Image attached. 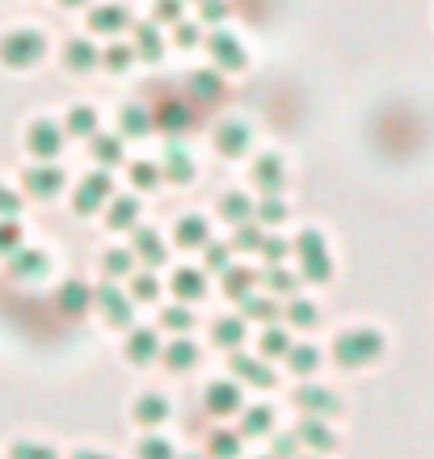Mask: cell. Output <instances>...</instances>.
<instances>
[{
	"label": "cell",
	"instance_id": "cell-9",
	"mask_svg": "<svg viewBox=\"0 0 434 459\" xmlns=\"http://www.w3.org/2000/svg\"><path fill=\"white\" fill-rule=\"evenodd\" d=\"M123 26H126L123 4H101V9H89V30H98V34H118Z\"/></svg>",
	"mask_w": 434,
	"mask_h": 459
},
{
	"label": "cell",
	"instance_id": "cell-3",
	"mask_svg": "<svg viewBox=\"0 0 434 459\" xmlns=\"http://www.w3.org/2000/svg\"><path fill=\"white\" fill-rule=\"evenodd\" d=\"M110 195H114L110 173H106V169H101V173H89V178L81 181V190H76V211H81V215H93Z\"/></svg>",
	"mask_w": 434,
	"mask_h": 459
},
{
	"label": "cell",
	"instance_id": "cell-46",
	"mask_svg": "<svg viewBox=\"0 0 434 459\" xmlns=\"http://www.w3.org/2000/svg\"><path fill=\"white\" fill-rule=\"evenodd\" d=\"M169 362H178V367H182V362H190V346H186V342H178V350H169Z\"/></svg>",
	"mask_w": 434,
	"mask_h": 459
},
{
	"label": "cell",
	"instance_id": "cell-36",
	"mask_svg": "<svg viewBox=\"0 0 434 459\" xmlns=\"http://www.w3.org/2000/svg\"><path fill=\"white\" fill-rule=\"evenodd\" d=\"M266 282H270V287H274V291H295V279H291V274H287V270H282V265H274V270H270V274H266Z\"/></svg>",
	"mask_w": 434,
	"mask_h": 459
},
{
	"label": "cell",
	"instance_id": "cell-8",
	"mask_svg": "<svg viewBox=\"0 0 434 459\" xmlns=\"http://www.w3.org/2000/svg\"><path fill=\"white\" fill-rule=\"evenodd\" d=\"M379 346V337L376 333H351V337H342L337 342V359L342 362H359V359H371Z\"/></svg>",
	"mask_w": 434,
	"mask_h": 459
},
{
	"label": "cell",
	"instance_id": "cell-14",
	"mask_svg": "<svg viewBox=\"0 0 434 459\" xmlns=\"http://www.w3.org/2000/svg\"><path fill=\"white\" fill-rule=\"evenodd\" d=\"M89 156L93 160H101V165H118L123 160V140L118 135H89Z\"/></svg>",
	"mask_w": 434,
	"mask_h": 459
},
{
	"label": "cell",
	"instance_id": "cell-25",
	"mask_svg": "<svg viewBox=\"0 0 434 459\" xmlns=\"http://www.w3.org/2000/svg\"><path fill=\"white\" fill-rule=\"evenodd\" d=\"M262 240H266L262 223H240V228H237V249L253 253V249H262Z\"/></svg>",
	"mask_w": 434,
	"mask_h": 459
},
{
	"label": "cell",
	"instance_id": "cell-27",
	"mask_svg": "<svg viewBox=\"0 0 434 459\" xmlns=\"http://www.w3.org/2000/svg\"><path fill=\"white\" fill-rule=\"evenodd\" d=\"M131 181H135L140 190H152L156 181H161V165H152V160H140V165H131Z\"/></svg>",
	"mask_w": 434,
	"mask_h": 459
},
{
	"label": "cell",
	"instance_id": "cell-45",
	"mask_svg": "<svg viewBox=\"0 0 434 459\" xmlns=\"http://www.w3.org/2000/svg\"><path fill=\"white\" fill-rule=\"evenodd\" d=\"M169 325H173V329H182V325H190V312H186V307H173V312H169Z\"/></svg>",
	"mask_w": 434,
	"mask_h": 459
},
{
	"label": "cell",
	"instance_id": "cell-11",
	"mask_svg": "<svg viewBox=\"0 0 434 459\" xmlns=\"http://www.w3.org/2000/svg\"><path fill=\"white\" fill-rule=\"evenodd\" d=\"M245 143H249V131H245L240 123H224L220 131H215V148H220L224 156H240L245 152Z\"/></svg>",
	"mask_w": 434,
	"mask_h": 459
},
{
	"label": "cell",
	"instance_id": "cell-32",
	"mask_svg": "<svg viewBox=\"0 0 434 459\" xmlns=\"http://www.w3.org/2000/svg\"><path fill=\"white\" fill-rule=\"evenodd\" d=\"M131 59H135V51H131V47H126V42H114L110 51H106V64H110L114 72H118V68H126V64H131Z\"/></svg>",
	"mask_w": 434,
	"mask_h": 459
},
{
	"label": "cell",
	"instance_id": "cell-37",
	"mask_svg": "<svg viewBox=\"0 0 434 459\" xmlns=\"http://www.w3.org/2000/svg\"><path fill=\"white\" fill-rule=\"evenodd\" d=\"M215 337H220V342H240V320H220V325H215Z\"/></svg>",
	"mask_w": 434,
	"mask_h": 459
},
{
	"label": "cell",
	"instance_id": "cell-47",
	"mask_svg": "<svg viewBox=\"0 0 434 459\" xmlns=\"http://www.w3.org/2000/svg\"><path fill=\"white\" fill-rule=\"evenodd\" d=\"M266 350H270V354H279V350H282V337L270 333V337H266Z\"/></svg>",
	"mask_w": 434,
	"mask_h": 459
},
{
	"label": "cell",
	"instance_id": "cell-35",
	"mask_svg": "<svg viewBox=\"0 0 434 459\" xmlns=\"http://www.w3.org/2000/svg\"><path fill=\"white\" fill-rule=\"evenodd\" d=\"M203 249H207V265H211V270H228V249H224V245L207 240Z\"/></svg>",
	"mask_w": 434,
	"mask_h": 459
},
{
	"label": "cell",
	"instance_id": "cell-28",
	"mask_svg": "<svg viewBox=\"0 0 434 459\" xmlns=\"http://www.w3.org/2000/svg\"><path fill=\"white\" fill-rule=\"evenodd\" d=\"M131 265H135V253L131 249H110L106 253V270H110V274H131Z\"/></svg>",
	"mask_w": 434,
	"mask_h": 459
},
{
	"label": "cell",
	"instance_id": "cell-22",
	"mask_svg": "<svg viewBox=\"0 0 434 459\" xmlns=\"http://www.w3.org/2000/svg\"><path fill=\"white\" fill-rule=\"evenodd\" d=\"M186 4L182 0H156V9H152V22L156 26H178V22H186Z\"/></svg>",
	"mask_w": 434,
	"mask_h": 459
},
{
	"label": "cell",
	"instance_id": "cell-44",
	"mask_svg": "<svg viewBox=\"0 0 434 459\" xmlns=\"http://www.w3.org/2000/svg\"><path fill=\"white\" fill-rule=\"evenodd\" d=\"M245 307H249V316H270V312H274L266 299H245Z\"/></svg>",
	"mask_w": 434,
	"mask_h": 459
},
{
	"label": "cell",
	"instance_id": "cell-41",
	"mask_svg": "<svg viewBox=\"0 0 434 459\" xmlns=\"http://www.w3.org/2000/svg\"><path fill=\"white\" fill-rule=\"evenodd\" d=\"M135 295H140V299H152V295H156V279H152V274H140V279H135Z\"/></svg>",
	"mask_w": 434,
	"mask_h": 459
},
{
	"label": "cell",
	"instance_id": "cell-5",
	"mask_svg": "<svg viewBox=\"0 0 434 459\" xmlns=\"http://www.w3.org/2000/svg\"><path fill=\"white\" fill-rule=\"evenodd\" d=\"M207 47H211V56H215V64H220V68H228V72L245 68V47H240L237 34L220 30V34H211V39H207Z\"/></svg>",
	"mask_w": 434,
	"mask_h": 459
},
{
	"label": "cell",
	"instance_id": "cell-12",
	"mask_svg": "<svg viewBox=\"0 0 434 459\" xmlns=\"http://www.w3.org/2000/svg\"><path fill=\"white\" fill-rule=\"evenodd\" d=\"M207 220L203 215H186L182 223H178V245H186V249H203L207 245Z\"/></svg>",
	"mask_w": 434,
	"mask_h": 459
},
{
	"label": "cell",
	"instance_id": "cell-29",
	"mask_svg": "<svg viewBox=\"0 0 434 459\" xmlns=\"http://www.w3.org/2000/svg\"><path fill=\"white\" fill-rule=\"evenodd\" d=\"M13 270L17 274H42V270H47V257H42V253H17Z\"/></svg>",
	"mask_w": 434,
	"mask_h": 459
},
{
	"label": "cell",
	"instance_id": "cell-1",
	"mask_svg": "<svg viewBox=\"0 0 434 459\" xmlns=\"http://www.w3.org/2000/svg\"><path fill=\"white\" fill-rule=\"evenodd\" d=\"M42 51H47V42H42V34H34V30H13L9 39L0 42V59H4L9 68H30V64H39Z\"/></svg>",
	"mask_w": 434,
	"mask_h": 459
},
{
	"label": "cell",
	"instance_id": "cell-33",
	"mask_svg": "<svg viewBox=\"0 0 434 459\" xmlns=\"http://www.w3.org/2000/svg\"><path fill=\"white\" fill-rule=\"evenodd\" d=\"M13 245H22V228H17L13 220H4L0 223V253H9Z\"/></svg>",
	"mask_w": 434,
	"mask_h": 459
},
{
	"label": "cell",
	"instance_id": "cell-42",
	"mask_svg": "<svg viewBox=\"0 0 434 459\" xmlns=\"http://www.w3.org/2000/svg\"><path fill=\"white\" fill-rule=\"evenodd\" d=\"M140 413H143L148 421H152V418H165V401H143Z\"/></svg>",
	"mask_w": 434,
	"mask_h": 459
},
{
	"label": "cell",
	"instance_id": "cell-30",
	"mask_svg": "<svg viewBox=\"0 0 434 459\" xmlns=\"http://www.w3.org/2000/svg\"><path fill=\"white\" fill-rule=\"evenodd\" d=\"M178 47H195V42H203V26L198 22H178Z\"/></svg>",
	"mask_w": 434,
	"mask_h": 459
},
{
	"label": "cell",
	"instance_id": "cell-31",
	"mask_svg": "<svg viewBox=\"0 0 434 459\" xmlns=\"http://www.w3.org/2000/svg\"><path fill=\"white\" fill-rule=\"evenodd\" d=\"M287 249H291V245H287L282 237H266V240H262V257H266V262H274V265L287 257Z\"/></svg>",
	"mask_w": 434,
	"mask_h": 459
},
{
	"label": "cell",
	"instance_id": "cell-2",
	"mask_svg": "<svg viewBox=\"0 0 434 459\" xmlns=\"http://www.w3.org/2000/svg\"><path fill=\"white\" fill-rule=\"evenodd\" d=\"M299 257H304V270H308V279H325L329 274V257H325V237L317 228H304L291 245Z\"/></svg>",
	"mask_w": 434,
	"mask_h": 459
},
{
	"label": "cell",
	"instance_id": "cell-23",
	"mask_svg": "<svg viewBox=\"0 0 434 459\" xmlns=\"http://www.w3.org/2000/svg\"><path fill=\"white\" fill-rule=\"evenodd\" d=\"M190 89H195L198 98H215V93L224 89V81H220V72L203 68V72H195V76H190Z\"/></svg>",
	"mask_w": 434,
	"mask_h": 459
},
{
	"label": "cell",
	"instance_id": "cell-24",
	"mask_svg": "<svg viewBox=\"0 0 434 459\" xmlns=\"http://www.w3.org/2000/svg\"><path fill=\"white\" fill-rule=\"evenodd\" d=\"M253 220H257V223H282V220H287L282 198H262V203L253 207Z\"/></svg>",
	"mask_w": 434,
	"mask_h": 459
},
{
	"label": "cell",
	"instance_id": "cell-34",
	"mask_svg": "<svg viewBox=\"0 0 434 459\" xmlns=\"http://www.w3.org/2000/svg\"><path fill=\"white\" fill-rule=\"evenodd\" d=\"M224 17H228V0H203V22L220 26Z\"/></svg>",
	"mask_w": 434,
	"mask_h": 459
},
{
	"label": "cell",
	"instance_id": "cell-15",
	"mask_svg": "<svg viewBox=\"0 0 434 459\" xmlns=\"http://www.w3.org/2000/svg\"><path fill=\"white\" fill-rule=\"evenodd\" d=\"M64 64H68V68H76V72L93 68V64H98V51H93V42L72 39L68 47H64Z\"/></svg>",
	"mask_w": 434,
	"mask_h": 459
},
{
	"label": "cell",
	"instance_id": "cell-4",
	"mask_svg": "<svg viewBox=\"0 0 434 459\" xmlns=\"http://www.w3.org/2000/svg\"><path fill=\"white\" fill-rule=\"evenodd\" d=\"M59 148H64V126H59V123L39 118V123L30 126V152H34V156L51 160V156H59Z\"/></svg>",
	"mask_w": 434,
	"mask_h": 459
},
{
	"label": "cell",
	"instance_id": "cell-39",
	"mask_svg": "<svg viewBox=\"0 0 434 459\" xmlns=\"http://www.w3.org/2000/svg\"><path fill=\"white\" fill-rule=\"evenodd\" d=\"M131 354H135V359H148V354H152V333H135V342H131Z\"/></svg>",
	"mask_w": 434,
	"mask_h": 459
},
{
	"label": "cell",
	"instance_id": "cell-20",
	"mask_svg": "<svg viewBox=\"0 0 434 459\" xmlns=\"http://www.w3.org/2000/svg\"><path fill=\"white\" fill-rule=\"evenodd\" d=\"M68 131L72 135H98V110H89V106H72Z\"/></svg>",
	"mask_w": 434,
	"mask_h": 459
},
{
	"label": "cell",
	"instance_id": "cell-40",
	"mask_svg": "<svg viewBox=\"0 0 434 459\" xmlns=\"http://www.w3.org/2000/svg\"><path fill=\"white\" fill-rule=\"evenodd\" d=\"M64 299H68V304H72V307H81V304H84V299H89V291H84L81 282H68V287H64Z\"/></svg>",
	"mask_w": 434,
	"mask_h": 459
},
{
	"label": "cell",
	"instance_id": "cell-16",
	"mask_svg": "<svg viewBox=\"0 0 434 459\" xmlns=\"http://www.w3.org/2000/svg\"><path fill=\"white\" fill-rule=\"evenodd\" d=\"M135 253H140L143 262H165V245H161V232L156 228H140L135 232Z\"/></svg>",
	"mask_w": 434,
	"mask_h": 459
},
{
	"label": "cell",
	"instance_id": "cell-43",
	"mask_svg": "<svg viewBox=\"0 0 434 459\" xmlns=\"http://www.w3.org/2000/svg\"><path fill=\"white\" fill-rule=\"evenodd\" d=\"M291 320H299V325H312V304H291Z\"/></svg>",
	"mask_w": 434,
	"mask_h": 459
},
{
	"label": "cell",
	"instance_id": "cell-17",
	"mask_svg": "<svg viewBox=\"0 0 434 459\" xmlns=\"http://www.w3.org/2000/svg\"><path fill=\"white\" fill-rule=\"evenodd\" d=\"M148 126H152V118H148L143 106H123V114H118V131L123 135H148Z\"/></svg>",
	"mask_w": 434,
	"mask_h": 459
},
{
	"label": "cell",
	"instance_id": "cell-10",
	"mask_svg": "<svg viewBox=\"0 0 434 459\" xmlns=\"http://www.w3.org/2000/svg\"><path fill=\"white\" fill-rule=\"evenodd\" d=\"M161 178H173V181L195 178V165H190V156H186L182 143H173V148H165V156H161Z\"/></svg>",
	"mask_w": 434,
	"mask_h": 459
},
{
	"label": "cell",
	"instance_id": "cell-7",
	"mask_svg": "<svg viewBox=\"0 0 434 459\" xmlns=\"http://www.w3.org/2000/svg\"><path fill=\"white\" fill-rule=\"evenodd\" d=\"M253 178H257V186L266 190V198H279V190H282V160L279 156H257Z\"/></svg>",
	"mask_w": 434,
	"mask_h": 459
},
{
	"label": "cell",
	"instance_id": "cell-26",
	"mask_svg": "<svg viewBox=\"0 0 434 459\" xmlns=\"http://www.w3.org/2000/svg\"><path fill=\"white\" fill-rule=\"evenodd\" d=\"M253 287V274L249 270H237V265H228L224 270V291L228 295H245Z\"/></svg>",
	"mask_w": 434,
	"mask_h": 459
},
{
	"label": "cell",
	"instance_id": "cell-19",
	"mask_svg": "<svg viewBox=\"0 0 434 459\" xmlns=\"http://www.w3.org/2000/svg\"><path fill=\"white\" fill-rule=\"evenodd\" d=\"M135 39H140V47H135V51H140L143 59H161V47H165V42H161V30H156V22H143V26L135 30Z\"/></svg>",
	"mask_w": 434,
	"mask_h": 459
},
{
	"label": "cell",
	"instance_id": "cell-21",
	"mask_svg": "<svg viewBox=\"0 0 434 459\" xmlns=\"http://www.w3.org/2000/svg\"><path fill=\"white\" fill-rule=\"evenodd\" d=\"M173 291L178 295H186V299H190V295H203L207 291V282H203V274H198V270H178V274H173Z\"/></svg>",
	"mask_w": 434,
	"mask_h": 459
},
{
	"label": "cell",
	"instance_id": "cell-6",
	"mask_svg": "<svg viewBox=\"0 0 434 459\" xmlns=\"http://www.w3.org/2000/svg\"><path fill=\"white\" fill-rule=\"evenodd\" d=\"M59 186H64V173H59L56 165H34L26 173V190L30 195H39V198L59 195Z\"/></svg>",
	"mask_w": 434,
	"mask_h": 459
},
{
	"label": "cell",
	"instance_id": "cell-18",
	"mask_svg": "<svg viewBox=\"0 0 434 459\" xmlns=\"http://www.w3.org/2000/svg\"><path fill=\"white\" fill-rule=\"evenodd\" d=\"M220 215H224V220H232V223H249L253 203L245 195H224V198H220Z\"/></svg>",
	"mask_w": 434,
	"mask_h": 459
},
{
	"label": "cell",
	"instance_id": "cell-13",
	"mask_svg": "<svg viewBox=\"0 0 434 459\" xmlns=\"http://www.w3.org/2000/svg\"><path fill=\"white\" fill-rule=\"evenodd\" d=\"M140 220V198L135 195H118L110 203V228H135Z\"/></svg>",
	"mask_w": 434,
	"mask_h": 459
},
{
	"label": "cell",
	"instance_id": "cell-38",
	"mask_svg": "<svg viewBox=\"0 0 434 459\" xmlns=\"http://www.w3.org/2000/svg\"><path fill=\"white\" fill-rule=\"evenodd\" d=\"M0 215H4V220H13L17 215V195L13 190H4V186H0Z\"/></svg>",
	"mask_w": 434,
	"mask_h": 459
},
{
	"label": "cell",
	"instance_id": "cell-48",
	"mask_svg": "<svg viewBox=\"0 0 434 459\" xmlns=\"http://www.w3.org/2000/svg\"><path fill=\"white\" fill-rule=\"evenodd\" d=\"M64 4H81V0H64Z\"/></svg>",
	"mask_w": 434,
	"mask_h": 459
}]
</instances>
